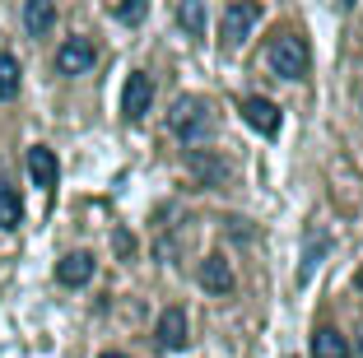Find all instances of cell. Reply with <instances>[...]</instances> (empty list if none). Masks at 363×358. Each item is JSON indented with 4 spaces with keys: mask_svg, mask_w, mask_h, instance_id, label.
<instances>
[{
    "mask_svg": "<svg viewBox=\"0 0 363 358\" xmlns=\"http://www.w3.org/2000/svg\"><path fill=\"white\" fill-rule=\"evenodd\" d=\"M359 293H363V270H359Z\"/></svg>",
    "mask_w": 363,
    "mask_h": 358,
    "instance_id": "obj_20",
    "label": "cell"
},
{
    "mask_svg": "<svg viewBox=\"0 0 363 358\" xmlns=\"http://www.w3.org/2000/svg\"><path fill=\"white\" fill-rule=\"evenodd\" d=\"M154 335H159V345L163 349H186V312L182 307H168V312L159 316V326H154Z\"/></svg>",
    "mask_w": 363,
    "mask_h": 358,
    "instance_id": "obj_7",
    "label": "cell"
},
{
    "mask_svg": "<svg viewBox=\"0 0 363 358\" xmlns=\"http://www.w3.org/2000/svg\"><path fill=\"white\" fill-rule=\"evenodd\" d=\"M94 61H98V52H94L89 38H70V43H61V52H56V70L61 74H84V70H94Z\"/></svg>",
    "mask_w": 363,
    "mask_h": 358,
    "instance_id": "obj_5",
    "label": "cell"
},
{
    "mask_svg": "<svg viewBox=\"0 0 363 358\" xmlns=\"http://www.w3.org/2000/svg\"><path fill=\"white\" fill-rule=\"evenodd\" d=\"M23 223V201L10 181H0V228H19Z\"/></svg>",
    "mask_w": 363,
    "mask_h": 358,
    "instance_id": "obj_13",
    "label": "cell"
},
{
    "mask_svg": "<svg viewBox=\"0 0 363 358\" xmlns=\"http://www.w3.org/2000/svg\"><path fill=\"white\" fill-rule=\"evenodd\" d=\"M56 279H61L65 289L89 284V279H94V256H89V252H70L61 265H56Z\"/></svg>",
    "mask_w": 363,
    "mask_h": 358,
    "instance_id": "obj_10",
    "label": "cell"
},
{
    "mask_svg": "<svg viewBox=\"0 0 363 358\" xmlns=\"http://www.w3.org/2000/svg\"><path fill=\"white\" fill-rule=\"evenodd\" d=\"M23 28L28 38H47L56 28V0H23Z\"/></svg>",
    "mask_w": 363,
    "mask_h": 358,
    "instance_id": "obj_8",
    "label": "cell"
},
{
    "mask_svg": "<svg viewBox=\"0 0 363 358\" xmlns=\"http://www.w3.org/2000/svg\"><path fill=\"white\" fill-rule=\"evenodd\" d=\"M308 65H312L308 38H298V33H279L275 43H270V70H275L279 79H303Z\"/></svg>",
    "mask_w": 363,
    "mask_h": 358,
    "instance_id": "obj_2",
    "label": "cell"
},
{
    "mask_svg": "<svg viewBox=\"0 0 363 358\" xmlns=\"http://www.w3.org/2000/svg\"><path fill=\"white\" fill-rule=\"evenodd\" d=\"M168 126H172V135L177 140H186V145H196V140H205L210 135V103H205V98H177V103H172V112H168Z\"/></svg>",
    "mask_w": 363,
    "mask_h": 358,
    "instance_id": "obj_1",
    "label": "cell"
},
{
    "mask_svg": "<svg viewBox=\"0 0 363 358\" xmlns=\"http://www.w3.org/2000/svg\"><path fill=\"white\" fill-rule=\"evenodd\" d=\"M201 289H205V293H233V270H228L224 256H205V265H201Z\"/></svg>",
    "mask_w": 363,
    "mask_h": 358,
    "instance_id": "obj_11",
    "label": "cell"
},
{
    "mask_svg": "<svg viewBox=\"0 0 363 358\" xmlns=\"http://www.w3.org/2000/svg\"><path fill=\"white\" fill-rule=\"evenodd\" d=\"M177 23L191 38H205V10H201V0H177Z\"/></svg>",
    "mask_w": 363,
    "mask_h": 358,
    "instance_id": "obj_14",
    "label": "cell"
},
{
    "mask_svg": "<svg viewBox=\"0 0 363 358\" xmlns=\"http://www.w3.org/2000/svg\"><path fill=\"white\" fill-rule=\"evenodd\" d=\"M103 358H126V354H103Z\"/></svg>",
    "mask_w": 363,
    "mask_h": 358,
    "instance_id": "obj_19",
    "label": "cell"
},
{
    "mask_svg": "<svg viewBox=\"0 0 363 358\" xmlns=\"http://www.w3.org/2000/svg\"><path fill=\"white\" fill-rule=\"evenodd\" d=\"M242 121L261 135H279V107L270 98H247L242 103Z\"/></svg>",
    "mask_w": 363,
    "mask_h": 358,
    "instance_id": "obj_6",
    "label": "cell"
},
{
    "mask_svg": "<svg viewBox=\"0 0 363 358\" xmlns=\"http://www.w3.org/2000/svg\"><path fill=\"white\" fill-rule=\"evenodd\" d=\"M359 354H363V330H359Z\"/></svg>",
    "mask_w": 363,
    "mask_h": 358,
    "instance_id": "obj_18",
    "label": "cell"
},
{
    "mask_svg": "<svg viewBox=\"0 0 363 358\" xmlns=\"http://www.w3.org/2000/svg\"><path fill=\"white\" fill-rule=\"evenodd\" d=\"M56 154L47 145H33L28 149V177H33V186H43V191H52L56 186Z\"/></svg>",
    "mask_w": 363,
    "mask_h": 358,
    "instance_id": "obj_9",
    "label": "cell"
},
{
    "mask_svg": "<svg viewBox=\"0 0 363 358\" xmlns=\"http://www.w3.org/2000/svg\"><path fill=\"white\" fill-rule=\"evenodd\" d=\"M14 94H19V61L10 52H0V98L10 103Z\"/></svg>",
    "mask_w": 363,
    "mask_h": 358,
    "instance_id": "obj_16",
    "label": "cell"
},
{
    "mask_svg": "<svg viewBox=\"0 0 363 358\" xmlns=\"http://www.w3.org/2000/svg\"><path fill=\"white\" fill-rule=\"evenodd\" d=\"M145 10H150V0H121V5H117V19L121 23H140V19H145Z\"/></svg>",
    "mask_w": 363,
    "mask_h": 358,
    "instance_id": "obj_17",
    "label": "cell"
},
{
    "mask_svg": "<svg viewBox=\"0 0 363 358\" xmlns=\"http://www.w3.org/2000/svg\"><path fill=\"white\" fill-rule=\"evenodd\" d=\"M191 172H196V177H205L210 186H224V181H228V168L219 163V158H201V154H191Z\"/></svg>",
    "mask_w": 363,
    "mask_h": 358,
    "instance_id": "obj_15",
    "label": "cell"
},
{
    "mask_svg": "<svg viewBox=\"0 0 363 358\" xmlns=\"http://www.w3.org/2000/svg\"><path fill=\"white\" fill-rule=\"evenodd\" d=\"M312 358H350V340L335 326H321L317 335H312Z\"/></svg>",
    "mask_w": 363,
    "mask_h": 358,
    "instance_id": "obj_12",
    "label": "cell"
},
{
    "mask_svg": "<svg viewBox=\"0 0 363 358\" xmlns=\"http://www.w3.org/2000/svg\"><path fill=\"white\" fill-rule=\"evenodd\" d=\"M150 103H154V79L145 70H135L126 79V94H121V112H126V121H140V116L150 112Z\"/></svg>",
    "mask_w": 363,
    "mask_h": 358,
    "instance_id": "obj_4",
    "label": "cell"
},
{
    "mask_svg": "<svg viewBox=\"0 0 363 358\" xmlns=\"http://www.w3.org/2000/svg\"><path fill=\"white\" fill-rule=\"evenodd\" d=\"M335 5H354V0H335Z\"/></svg>",
    "mask_w": 363,
    "mask_h": 358,
    "instance_id": "obj_21",
    "label": "cell"
},
{
    "mask_svg": "<svg viewBox=\"0 0 363 358\" xmlns=\"http://www.w3.org/2000/svg\"><path fill=\"white\" fill-rule=\"evenodd\" d=\"M257 19H261V5H257V0H238V5H228V10H224V28H219V33H224V43L238 47L247 33L257 28Z\"/></svg>",
    "mask_w": 363,
    "mask_h": 358,
    "instance_id": "obj_3",
    "label": "cell"
}]
</instances>
